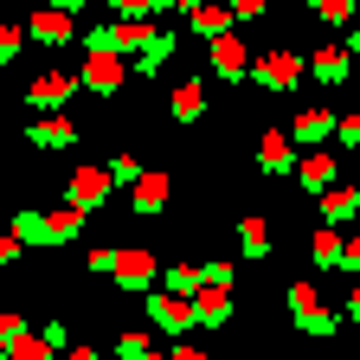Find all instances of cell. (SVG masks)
<instances>
[{"instance_id": "6da1fadb", "label": "cell", "mask_w": 360, "mask_h": 360, "mask_svg": "<svg viewBox=\"0 0 360 360\" xmlns=\"http://www.w3.org/2000/svg\"><path fill=\"white\" fill-rule=\"evenodd\" d=\"M302 52H290V45H270V52H257L251 58V84L264 90V97H290L296 90V77H302Z\"/></svg>"}, {"instance_id": "7a4b0ae2", "label": "cell", "mask_w": 360, "mask_h": 360, "mask_svg": "<svg viewBox=\"0 0 360 360\" xmlns=\"http://www.w3.org/2000/svg\"><path fill=\"white\" fill-rule=\"evenodd\" d=\"M142 315H148V328L167 335V341H187L200 322H193V296H174V290H148L142 296Z\"/></svg>"}, {"instance_id": "3957f363", "label": "cell", "mask_w": 360, "mask_h": 360, "mask_svg": "<svg viewBox=\"0 0 360 360\" xmlns=\"http://www.w3.org/2000/svg\"><path fill=\"white\" fill-rule=\"evenodd\" d=\"M110 283H116L122 296H148V290H161V257L142 251V245H122V251H116V270H110Z\"/></svg>"}, {"instance_id": "277c9868", "label": "cell", "mask_w": 360, "mask_h": 360, "mask_svg": "<svg viewBox=\"0 0 360 360\" xmlns=\"http://www.w3.org/2000/svg\"><path fill=\"white\" fill-rule=\"evenodd\" d=\"M110 193H116V180H110V167H97V161H77L71 180H65V206H77V212H97Z\"/></svg>"}, {"instance_id": "5b68a950", "label": "cell", "mask_w": 360, "mask_h": 360, "mask_svg": "<svg viewBox=\"0 0 360 360\" xmlns=\"http://www.w3.org/2000/svg\"><path fill=\"white\" fill-rule=\"evenodd\" d=\"M77 90H84V77H77V71H39V77L26 84V103H32L39 116H58V110L77 97Z\"/></svg>"}, {"instance_id": "8992f818", "label": "cell", "mask_w": 360, "mask_h": 360, "mask_svg": "<svg viewBox=\"0 0 360 360\" xmlns=\"http://www.w3.org/2000/svg\"><path fill=\"white\" fill-rule=\"evenodd\" d=\"M251 58H257V52H251L238 32H225V39L206 45V65H212V77H225V84H245V77H251Z\"/></svg>"}, {"instance_id": "52a82bcc", "label": "cell", "mask_w": 360, "mask_h": 360, "mask_svg": "<svg viewBox=\"0 0 360 360\" xmlns=\"http://www.w3.org/2000/svg\"><path fill=\"white\" fill-rule=\"evenodd\" d=\"M302 58H309V77L322 84V90H341V84H347V71H354L347 39H328V45H315V52H302Z\"/></svg>"}, {"instance_id": "ba28073f", "label": "cell", "mask_w": 360, "mask_h": 360, "mask_svg": "<svg viewBox=\"0 0 360 360\" xmlns=\"http://www.w3.org/2000/svg\"><path fill=\"white\" fill-rule=\"evenodd\" d=\"M290 180H296L302 193H328L335 180H341V148H309V155L296 161V174H290Z\"/></svg>"}, {"instance_id": "9c48e42d", "label": "cell", "mask_w": 360, "mask_h": 360, "mask_svg": "<svg viewBox=\"0 0 360 360\" xmlns=\"http://www.w3.org/2000/svg\"><path fill=\"white\" fill-rule=\"evenodd\" d=\"M335 122H341V116H335L328 103H309V110L290 116V142H296V148H322V142H335Z\"/></svg>"}, {"instance_id": "30bf717a", "label": "cell", "mask_w": 360, "mask_h": 360, "mask_svg": "<svg viewBox=\"0 0 360 360\" xmlns=\"http://www.w3.org/2000/svg\"><path fill=\"white\" fill-rule=\"evenodd\" d=\"M26 142H32V148H52V155H58V148H77V142H84V129H77V122L58 110V116H32V122H26Z\"/></svg>"}, {"instance_id": "8fae6325", "label": "cell", "mask_w": 360, "mask_h": 360, "mask_svg": "<svg viewBox=\"0 0 360 360\" xmlns=\"http://www.w3.org/2000/svg\"><path fill=\"white\" fill-rule=\"evenodd\" d=\"M296 142L283 129H264V142H257V174H270V180H283V174H296Z\"/></svg>"}, {"instance_id": "7c38bea8", "label": "cell", "mask_w": 360, "mask_h": 360, "mask_svg": "<svg viewBox=\"0 0 360 360\" xmlns=\"http://www.w3.org/2000/svg\"><path fill=\"white\" fill-rule=\"evenodd\" d=\"M167 200H174V180L155 167V174H142V180H135V187H129V212L135 219H155V212H167Z\"/></svg>"}, {"instance_id": "4fadbf2b", "label": "cell", "mask_w": 360, "mask_h": 360, "mask_svg": "<svg viewBox=\"0 0 360 360\" xmlns=\"http://www.w3.org/2000/svg\"><path fill=\"white\" fill-rule=\"evenodd\" d=\"M84 90H97V97H116V90L129 84V71H122V58H110V52H84Z\"/></svg>"}, {"instance_id": "5bb4252c", "label": "cell", "mask_w": 360, "mask_h": 360, "mask_svg": "<svg viewBox=\"0 0 360 360\" xmlns=\"http://www.w3.org/2000/svg\"><path fill=\"white\" fill-rule=\"evenodd\" d=\"M26 39H32V45H52V52H65V45L77 39V20H71V13H52V7H39V13L26 20Z\"/></svg>"}, {"instance_id": "9a60e30c", "label": "cell", "mask_w": 360, "mask_h": 360, "mask_svg": "<svg viewBox=\"0 0 360 360\" xmlns=\"http://www.w3.org/2000/svg\"><path fill=\"white\" fill-rule=\"evenodd\" d=\"M167 116H174L180 129H193V122L206 116V77H187V84H180L174 97H167Z\"/></svg>"}, {"instance_id": "2e32d148", "label": "cell", "mask_w": 360, "mask_h": 360, "mask_svg": "<svg viewBox=\"0 0 360 360\" xmlns=\"http://www.w3.org/2000/svg\"><path fill=\"white\" fill-rule=\"evenodd\" d=\"M322 219L335 225V232H341V225H354V219H360V187H347V180H335V187L322 193Z\"/></svg>"}, {"instance_id": "e0dca14e", "label": "cell", "mask_w": 360, "mask_h": 360, "mask_svg": "<svg viewBox=\"0 0 360 360\" xmlns=\"http://www.w3.org/2000/svg\"><path fill=\"white\" fill-rule=\"evenodd\" d=\"M232 309H238V302H232V290H200V296H193V322L212 335V328L232 322Z\"/></svg>"}, {"instance_id": "ac0fdd59", "label": "cell", "mask_w": 360, "mask_h": 360, "mask_svg": "<svg viewBox=\"0 0 360 360\" xmlns=\"http://www.w3.org/2000/svg\"><path fill=\"white\" fill-rule=\"evenodd\" d=\"M174 52H180V39H174L167 26H148V45H142V58H135V71H142V77H155Z\"/></svg>"}, {"instance_id": "d6986e66", "label": "cell", "mask_w": 360, "mask_h": 360, "mask_svg": "<svg viewBox=\"0 0 360 360\" xmlns=\"http://www.w3.org/2000/svg\"><path fill=\"white\" fill-rule=\"evenodd\" d=\"M238 257H251V264H264V257H270V225H264L257 212H245V219H238Z\"/></svg>"}, {"instance_id": "ffe728a7", "label": "cell", "mask_w": 360, "mask_h": 360, "mask_svg": "<svg viewBox=\"0 0 360 360\" xmlns=\"http://www.w3.org/2000/svg\"><path fill=\"white\" fill-rule=\"evenodd\" d=\"M84 219H90V212H77V206H65V200H58L52 212H45V238H52V245H71V238L84 232Z\"/></svg>"}, {"instance_id": "44dd1931", "label": "cell", "mask_w": 360, "mask_h": 360, "mask_svg": "<svg viewBox=\"0 0 360 360\" xmlns=\"http://www.w3.org/2000/svg\"><path fill=\"white\" fill-rule=\"evenodd\" d=\"M7 232L20 245H52V238H45V212L39 206H13V225H7Z\"/></svg>"}, {"instance_id": "7402d4cb", "label": "cell", "mask_w": 360, "mask_h": 360, "mask_svg": "<svg viewBox=\"0 0 360 360\" xmlns=\"http://www.w3.org/2000/svg\"><path fill=\"white\" fill-rule=\"evenodd\" d=\"M161 290H174V296H200L206 277H200V264H167V270H161Z\"/></svg>"}, {"instance_id": "603a6c76", "label": "cell", "mask_w": 360, "mask_h": 360, "mask_svg": "<svg viewBox=\"0 0 360 360\" xmlns=\"http://www.w3.org/2000/svg\"><path fill=\"white\" fill-rule=\"evenodd\" d=\"M341 328H347V315H341V309H315L309 322H296V335H309V341H335Z\"/></svg>"}, {"instance_id": "cb8c5ba5", "label": "cell", "mask_w": 360, "mask_h": 360, "mask_svg": "<svg viewBox=\"0 0 360 360\" xmlns=\"http://www.w3.org/2000/svg\"><path fill=\"white\" fill-rule=\"evenodd\" d=\"M341 245H347V238L335 232V225H322V232L309 238V251H315V270H341Z\"/></svg>"}, {"instance_id": "d4e9b609", "label": "cell", "mask_w": 360, "mask_h": 360, "mask_svg": "<svg viewBox=\"0 0 360 360\" xmlns=\"http://www.w3.org/2000/svg\"><path fill=\"white\" fill-rule=\"evenodd\" d=\"M103 7H110L116 20H155V13H174L180 0H103Z\"/></svg>"}, {"instance_id": "484cf974", "label": "cell", "mask_w": 360, "mask_h": 360, "mask_svg": "<svg viewBox=\"0 0 360 360\" xmlns=\"http://www.w3.org/2000/svg\"><path fill=\"white\" fill-rule=\"evenodd\" d=\"M155 354V328H129L116 335V360H148Z\"/></svg>"}, {"instance_id": "4316f807", "label": "cell", "mask_w": 360, "mask_h": 360, "mask_svg": "<svg viewBox=\"0 0 360 360\" xmlns=\"http://www.w3.org/2000/svg\"><path fill=\"white\" fill-rule=\"evenodd\" d=\"M315 309H322V296H315V283H290V322H309Z\"/></svg>"}, {"instance_id": "83f0119b", "label": "cell", "mask_w": 360, "mask_h": 360, "mask_svg": "<svg viewBox=\"0 0 360 360\" xmlns=\"http://www.w3.org/2000/svg\"><path fill=\"white\" fill-rule=\"evenodd\" d=\"M200 277H206V290H232V283H238V270H232V257H206V264H200Z\"/></svg>"}, {"instance_id": "f1b7e54d", "label": "cell", "mask_w": 360, "mask_h": 360, "mask_svg": "<svg viewBox=\"0 0 360 360\" xmlns=\"http://www.w3.org/2000/svg\"><path fill=\"white\" fill-rule=\"evenodd\" d=\"M309 7H315V20H328V26H354V0H309Z\"/></svg>"}, {"instance_id": "f546056e", "label": "cell", "mask_w": 360, "mask_h": 360, "mask_svg": "<svg viewBox=\"0 0 360 360\" xmlns=\"http://www.w3.org/2000/svg\"><path fill=\"white\" fill-rule=\"evenodd\" d=\"M26 335H32L26 315H20V309H0V347H13V341H26Z\"/></svg>"}, {"instance_id": "4dcf8cb0", "label": "cell", "mask_w": 360, "mask_h": 360, "mask_svg": "<svg viewBox=\"0 0 360 360\" xmlns=\"http://www.w3.org/2000/svg\"><path fill=\"white\" fill-rule=\"evenodd\" d=\"M39 341L52 347V354H71V347H77V341H71V328L58 322V315H52V322H39Z\"/></svg>"}, {"instance_id": "1f68e13d", "label": "cell", "mask_w": 360, "mask_h": 360, "mask_svg": "<svg viewBox=\"0 0 360 360\" xmlns=\"http://www.w3.org/2000/svg\"><path fill=\"white\" fill-rule=\"evenodd\" d=\"M110 180L116 187H135V180H142V161L135 155H110Z\"/></svg>"}, {"instance_id": "d6a6232c", "label": "cell", "mask_w": 360, "mask_h": 360, "mask_svg": "<svg viewBox=\"0 0 360 360\" xmlns=\"http://www.w3.org/2000/svg\"><path fill=\"white\" fill-rule=\"evenodd\" d=\"M335 148L347 155V148H360V110H347L341 122H335Z\"/></svg>"}, {"instance_id": "836d02e7", "label": "cell", "mask_w": 360, "mask_h": 360, "mask_svg": "<svg viewBox=\"0 0 360 360\" xmlns=\"http://www.w3.org/2000/svg\"><path fill=\"white\" fill-rule=\"evenodd\" d=\"M7 360H52V347H45V341H39V328H32L26 341H13V347H7Z\"/></svg>"}, {"instance_id": "e575fe53", "label": "cell", "mask_w": 360, "mask_h": 360, "mask_svg": "<svg viewBox=\"0 0 360 360\" xmlns=\"http://www.w3.org/2000/svg\"><path fill=\"white\" fill-rule=\"evenodd\" d=\"M20 45H26V26H0V65H13Z\"/></svg>"}, {"instance_id": "d590c367", "label": "cell", "mask_w": 360, "mask_h": 360, "mask_svg": "<svg viewBox=\"0 0 360 360\" xmlns=\"http://www.w3.org/2000/svg\"><path fill=\"white\" fill-rule=\"evenodd\" d=\"M84 270H90V277H110V270H116V251H110V245L84 251Z\"/></svg>"}, {"instance_id": "8d00e7d4", "label": "cell", "mask_w": 360, "mask_h": 360, "mask_svg": "<svg viewBox=\"0 0 360 360\" xmlns=\"http://www.w3.org/2000/svg\"><path fill=\"white\" fill-rule=\"evenodd\" d=\"M341 270H347V277H360V225H354L347 245H341Z\"/></svg>"}, {"instance_id": "74e56055", "label": "cell", "mask_w": 360, "mask_h": 360, "mask_svg": "<svg viewBox=\"0 0 360 360\" xmlns=\"http://www.w3.org/2000/svg\"><path fill=\"white\" fill-rule=\"evenodd\" d=\"M225 7H232V20H264L270 0H225Z\"/></svg>"}, {"instance_id": "f35d334b", "label": "cell", "mask_w": 360, "mask_h": 360, "mask_svg": "<svg viewBox=\"0 0 360 360\" xmlns=\"http://www.w3.org/2000/svg\"><path fill=\"white\" fill-rule=\"evenodd\" d=\"M39 7H52V13H71V20H77L84 7H97V0H39Z\"/></svg>"}, {"instance_id": "ab89813d", "label": "cell", "mask_w": 360, "mask_h": 360, "mask_svg": "<svg viewBox=\"0 0 360 360\" xmlns=\"http://www.w3.org/2000/svg\"><path fill=\"white\" fill-rule=\"evenodd\" d=\"M20 251H26V245H20V238H13V232H0V270H7V264H13V257H20Z\"/></svg>"}, {"instance_id": "60d3db41", "label": "cell", "mask_w": 360, "mask_h": 360, "mask_svg": "<svg viewBox=\"0 0 360 360\" xmlns=\"http://www.w3.org/2000/svg\"><path fill=\"white\" fill-rule=\"evenodd\" d=\"M341 315H347V322L360 328V277H354V290H347V302H341Z\"/></svg>"}, {"instance_id": "b9f144b4", "label": "cell", "mask_w": 360, "mask_h": 360, "mask_svg": "<svg viewBox=\"0 0 360 360\" xmlns=\"http://www.w3.org/2000/svg\"><path fill=\"white\" fill-rule=\"evenodd\" d=\"M174 360H212L206 347H193V341H174Z\"/></svg>"}, {"instance_id": "7bdbcfd3", "label": "cell", "mask_w": 360, "mask_h": 360, "mask_svg": "<svg viewBox=\"0 0 360 360\" xmlns=\"http://www.w3.org/2000/svg\"><path fill=\"white\" fill-rule=\"evenodd\" d=\"M65 360H103V354H97V347H84V341H77V347H71Z\"/></svg>"}, {"instance_id": "ee69618b", "label": "cell", "mask_w": 360, "mask_h": 360, "mask_svg": "<svg viewBox=\"0 0 360 360\" xmlns=\"http://www.w3.org/2000/svg\"><path fill=\"white\" fill-rule=\"evenodd\" d=\"M148 360H174V347H167V354H161V347H155V354H148Z\"/></svg>"}, {"instance_id": "f6af8a7d", "label": "cell", "mask_w": 360, "mask_h": 360, "mask_svg": "<svg viewBox=\"0 0 360 360\" xmlns=\"http://www.w3.org/2000/svg\"><path fill=\"white\" fill-rule=\"evenodd\" d=\"M0 360H7V347H0Z\"/></svg>"}, {"instance_id": "bcb514c9", "label": "cell", "mask_w": 360, "mask_h": 360, "mask_svg": "<svg viewBox=\"0 0 360 360\" xmlns=\"http://www.w3.org/2000/svg\"><path fill=\"white\" fill-rule=\"evenodd\" d=\"M245 360H257V354H245Z\"/></svg>"}]
</instances>
